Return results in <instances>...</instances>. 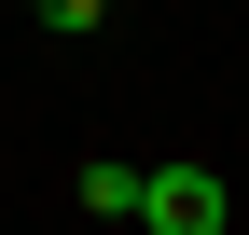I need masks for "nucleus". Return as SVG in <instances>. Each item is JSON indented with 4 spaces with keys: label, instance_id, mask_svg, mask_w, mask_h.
Wrapping results in <instances>:
<instances>
[{
    "label": "nucleus",
    "instance_id": "1",
    "mask_svg": "<svg viewBox=\"0 0 249 235\" xmlns=\"http://www.w3.org/2000/svg\"><path fill=\"white\" fill-rule=\"evenodd\" d=\"M139 235H222V166H152L139 180Z\"/></svg>",
    "mask_w": 249,
    "mask_h": 235
},
{
    "label": "nucleus",
    "instance_id": "2",
    "mask_svg": "<svg viewBox=\"0 0 249 235\" xmlns=\"http://www.w3.org/2000/svg\"><path fill=\"white\" fill-rule=\"evenodd\" d=\"M139 180H152V166H124V152H97V166H83V208H97V221H139Z\"/></svg>",
    "mask_w": 249,
    "mask_h": 235
},
{
    "label": "nucleus",
    "instance_id": "3",
    "mask_svg": "<svg viewBox=\"0 0 249 235\" xmlns=\"http://www.w3.org/2000/svg\"><path fill=\"white\" fill-rule=\"evenodd\" d=\"M28 14H42L55 42H83V28H111V0H28Z\"/></svg>",
    "mask_w": 249,
    "mask_h": 235
}]
</instances>
